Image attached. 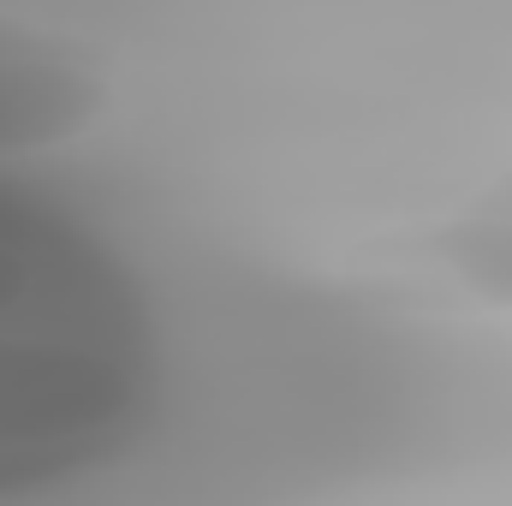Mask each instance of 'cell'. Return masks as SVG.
<instances>
[{"instance_id": "6da1fadb", "label": "cell", "mask_w": 512, "mask_h": 506, "mask_svg": "<svg viewBox=\"0 0 512 506\" xmlns=\"http://www.w3.org/2000/svg\"><path fill=\"white\" fill-rule=\"evenodd\" d=\"M143 411V358L78 298L0 322V495L114 459Z\"/></svg>"}, {"instance_id": "7a4b0ae2", "label": "cell", "mask_w": 512, "mask_h": 506, "mask_svg": "<svg viewBox=\"0 0 512 506\" xmlns=\"http://www.w3.org/2000/svg\"><path fill=\"white\" fill-rule=\"evenodd\" d=\"M108 102V60L84 36L0 6V173L66 155L108 120Z\"/></svg>"}, {"instance_id": "3957f363", "label": "cell", "mask_w": 512, "mask_h": 506, "mask_svg": "<svg viewBox=\"0 0 512 506\" xmlns=\"http://www.w3.org/2000/svg\"><path fill=\"white\" fill-rule=\"evenodd\" d=\"M441 274L483 310L512 316V173L465 197L435 233Z\"/></svg>"}, {"instance_id": "277c9868", "label": "cell", "mask_w": 512, "mask_h": 506, "mask_svg": "<svg viewBox=\"0 0 512 506\" xmlns=\"http://www.w3.org/2000/svg\"><path fill=\"white\" fill-rule=\"evenodd\" d=\"M72 298V262H60V251L36 233L0 215V322L48 310Z\"/></svg>"}]
</instances>
